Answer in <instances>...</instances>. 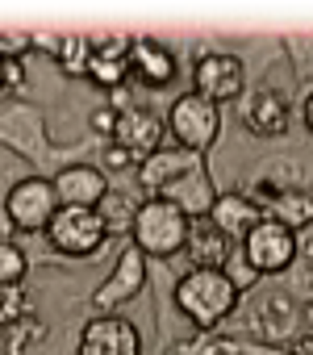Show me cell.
Listing matches in <instances>:
<instances>
[{"mask_svg": "<svg viewBox=\"0 0 313 355\" xmlns=\"http://www.w3.org/2000/svg\"><path fill=\"white\" fill-rule=\"evenodd\" d=\"M234 305H238V284L222 268H193L176 284V309L201 330L226 322L234 313Z\"/></svg>", "mask_w": 313, "mask_h": 355, "instance_id": "obj_1", "label": "cell"}, {"mask_svg": "<svg viewBox=\"0 0 313 355\" xmlns=\"http://www.w3.org/2000/svg\"><path fill=\"white\" fill-rule=\"evenodd\" d=\"M188 214L163 197H150L134 209V226H129V243L146 255V259H172L184 251L188 239Z\"/></svg>", "mask_w": 313, "mask_h": 355, "instance_id": "obj_2", "label": "cell"}, {"mask_svg": "<svg viewBox=\"0 0 313 355\" xmlns=\"http://www.w3.org/2000/svg\"><path fill=\"white\" fill-rule=\"evenodd\" d=\"M176 138L180 150H193V155H205L213 142H217V130H222V113L213 101L197 96V92H184L176 96V105L168 109V121H163Z\"/></svg>", "mask_w": 313, "mask_h": 355, "instance_id": "obj_3", "label": "cell"}, {"mask_svg": "<svg viewBox=\"0 0 313 355\" xmlns=\"http://www.w3.org/2000/svg\"><path fill=\"white\" fill-rule=\"evenodd\" d=\"M46 239H51V247L59 255L88 259L92 251H100V243L109 239V230H105V222H100L96 209H63L59 205V214L46 226Z\"/></svg>", "mask_w": 313, "mask_h": 355, "instance_id": "obj_4", "label": "cell"}, {"mask_svg": "<svg viewBox=\"0 0 313 355\" xmlns=\"http://www.w3.org/2000/svg\"><path fill=\"white\" fill-rule=\"evenodd\" d=\"M238 255L247 259V268H251L255 276L284 272V268L292 263V255H296V234H292L288 226H280V222L263 218V222H255V226L247 230V239H242V251H238Z\"/></svg>", "mask_w": 313, "mask_h": 355, "instance_id": "obj_5", "label": "cell"}, {"mask_svg": "<svg viewBox=\"0 0 313 355\" xmlns=\"http://www.w3.org/2000/svg\"><path fill=\"white\" fill-rule=\"evenodd\" d=\"M247 88V71H242V59L238 55H201L197 67H193V92L213 101V105H226V101H238Z\"/></svg>", "mask_w": 313, "mask_h": 355, "instance_id": "obj_6", "label": "cell"}, {"mask_svg": "<svg viewBox=\"0 0 313 355\" xmlns=\"http://www.w3.org/2000/svg\"><path fill=\"white\" fill-rule=\"evenodd\" d=\"M5 214L17 230H46L51 218L59 214V197H55V184L51 180H21L9 189L5 197Z\"/></svg>", "mask_w": 313, "mask_h": 355, "instance_id": "obj_7", "label": "cell"}, {"mask_svg": "<svg viewBox=\"0 0 313 355\" xmlns=\"http://www.w3.org/2000/svg\"><path fill=\"white\" fill-rule=\"evenodd\" d=\"M80 355H142V334L117 313H96L80 330Z\"/></svg>", "mask_w": 313, "mask_h": 355, "instance_id": "obj_8", "label": "cell"}, {"mask_svg": "<svg viewBox=\"0 0 313 355\" xmlns=\"http://www.w3.org/2000/svg\"><path fill=\"white\" fill-rule=\"evenodd\" d=\"M142 284H146V255L129 243V247L117 255L113 276L92 293V309H96V313H113L117 305H125L129 297H138V293H142Z\"/></svg>", "mask_w": 313, "mask_h": 355, "instance_id": "obj_9", "label": "cell"}, {"mask_svg": "<svg viewBox=\"0 0 313 355\" xmlns=\"http://www.w3.org/2000/svg\"><path fill=\"white\" fill-rule=\"evenodd\" d=\"M163 134H168L163 117L150 109H121L113 121V142L134 159H150L154 150H163Z\"/></svg>", "mask_w": 313, "mask_h": 355, "instance_id": "obj_10", "label": "cell"}, {"mask_svg": "<svg viewBox=\"0 0 313 355\" xmlns=\"http://www.w3.org/2000/svg\"><path fill=\"white\" fill-rule=\"evenodd\" d=\"M51 184H55V197H59L63 209H96L100 197L109 193L105 175H100L96 167H88V163H71V167H63Z\"/></svg>", "mask_w": 313, "mask_h": 355, "instance_id": "obj_11", "label": "cell"}, {"mask_svg": "<svg viewBox=\"0 0 313 355\" xmlns=\"http://www.w3.org/2000/svg\"><path fill=\"white\" fill-rule=\"evenodd\" d=\"M230 243H242L247 239V230L255 226V222H263V214H259V205L251 201V197H242V193H222V197H213V205H209V214H205Z\"/></svg>", "mask_w": 313, "mask_h": 355, "instance_id": "obj_12", "label": "cell"}, {"mask_svg": "<svg viewBox=\"0 0 313 355\" xmlns=\"http://www.w3.org/2000/svg\"><path fill=\"white\" fill-rule=\"evenodd\" d=\"M129 42H134V38H125V34H113V38L92 42L88 76H92L100 88H121V80L129 76Z\"/></svg>", "mask_w": 313, "mask_h": 355, "instance_id": "obj_13", "label": "cell"}, {"mask_svg": "<svg viewBox=\"0 0 313 355\" xmlns=\"http://www.w3.org/2000/svg\"><path fill=\"white\" fill-rule=\"evenodd\" d=\"M129 71L146 84V88H163L172 84L176 76V59L163 42H154V38H134L129 42Z\"/></svg>", "mask_w": 313, "mask_h": 355, "instance_id": "obj_14", "label": "cell"}, {"mask_svg": "<svg viewBox=\"0 0 313 355\" xmlns=\"http://www.w3.org/2000/svg\"><path fill=\"white\" fill-rule=\"evenodd\" d=\"M184 251L197 268H226L230 259V239L209 222V218H193L188 222V239H184Z\"/></svg>", "mask_w": 313, "mask_h": 355, "instance_id": "obj_15", "label": "cell"}, {"mask_svg": "<svg viewBox=\"0 0 313 355\" xmlns=\"http://www.w3.org/2000/svg\"><path fill=\"white\" fill-rule=\"evenodd\" d=\"M193 167H201V155H193V150H180V146H172V150H154L150 159H142V184L159 197L172 180H180L184 171H193Z\"/></svg>", "mask_w": 313, "mask_h": 355, "instance_id": "obj_16", "label": "cell"}, {"mask_svg": "<svg viewBox=\"0 0 313 355\" xmlns=\"http://www.w3.org/2000/svg\"><path fill=\"white\" fill-rule=\"evenodd\" d=\"M242 121H247V130H251V134H259V138H276V134H284V125H288L284 96H280V92H271V88H259V92L247 101Z\"/></svg>", "mask_w": 313, "mask_h": 355, "instance_id": "obj_17", "label": "cell"}, {"mask_svg": "<svg viewBox=\"0 0 313 355\" xmlns=\"http://www.w3.org/2000/svg\"><path fill=\"white\" fill-rule=\"evenodd\" d=\"M159 197H163V201H172V205H180L188 218H205V214H209V205H213V189H209V180H205V171H201V167L184 171L180 180H172Z\"/></svg>", "mask_w": 313, "mask_h": 355, "instance_id": "obj_18", "label": "cell"}, {"mask_svg": "<svg viewBox=\"0 0 313 355\" xmlns=\"http://www.w3.org/2000/svg\"><path fill=\"white\" fill-rule=\"evenodd\" d=\"M259 214L271 218V222H280V226H288V230L296 234V226L313 222V197H301V193H267V189H263Z\"/></svg>", "mask_w": 313, "mask_h": 355, "instance_id": "obj_19", "label": "cell"}, {"mask_svg": "<svg viewBox=\"0 0 313 355\" xmlns=\"http://www.w3.org/2000/svg\"><path fill=\"white\" fill-rule=\"evenodd\" d=\"M55 59H59L63 76L84 80V76H88V59H92V38H80V34H75V38H59Z\"/></svg>", "mask_w": 313, "mask_h": 355, "instance_id": "obj_20", "label": "cell"}, {"mask_svg": "<svg viewBox=\"0 0 313 355\" xmlns=\"http://www.w3.org/2000/svg\"><path fill=\"white\" fill-rule=\"evenodd\" d=\"M134 201L129 197H121V193H105L100 197V205H96V214H100V222H105V230L109 234H129V226H134Z\"/></svg>", "mask_w": 313, "mask_h": 355, "instance_id": "obj_21", "label": "cell"}, {"mask_svg": "<svg viewBox=\"0 0 313 355\" xmlns=\"http://www.w3.org/2000/svg\"><path fill=\"white\" fill-rule=\"evenodd\" d=\"M21 276H26V255L13 243H0V288L21 284Z\"/></svg>", "mask_w": 313, "mask_h": 355, "instance_id": "obj_22", "label": "cell"}, {"mask_svg": "<svg viewBox=\"0 0 313 355\" xmlns=\"http://www.w3.org/2000/svg\"><path fill=\"white\" fill-rule=\"evenodd\" d=\"M30 46H34L30 34H0V63L21 59V51H30Z\"/></svg>", "mask_w": 313, "mask_h": 355, "instance_id": "obj_23", "label": "cell"}, {"mask_svg": "<svg viewBox=\"0 0 313 355\" xmlns=\"http://www.w3.org/2000/svg\"><path fill=\"white\" fill-rule=\"evenodd\" d=\"M17 84H21V63H17V59L0 63V92H5V88H17Z\"/></svg>", "mask_w": 313, "mask_h": 355, "instance_id": "obj_24", "label": "cell"}, {"mask_svg": "<svg viewBox=\"0 0 313 355\" xmlns=\"http://www.w3.org/2000/svg\"><path fill=\"white\" fill-rule=\"evenodd\" d=\"M105 155H109V167H129V155H125L117 142H109V150H105Z\"/></svg>", "mask_w": 313, "mask_h": 355, "instance_id": "obj_25", "label": "cell"}, {"mask_svg": "<svg viewBox=\"0 0 313 355\" xmlns=\"http://www.w3.org/2000/svg\"><path fill=\"white\" fill-rule=\"evenodd\" d=\"M92 121H96V130H109V134H113V121H117V113H113V109H105V113L96 109V113H92Z\"/></svg>", "mask_w": 313, "mask_h": 355, "instance_id": "obj_26", "label": "cell"}, {"mask_svg": "<svg viewBox=\"0 0 313 355\" xmlns=\"http://www.w3.org/2000/svg\"><path fill=\"white\" fill-rule=\"evenodd\" d=\"M305 125L313 130V92H309V101H305Z\"/></svg>", "mask_w": 313, "mask_h": 355, "instance_id": "obj_27", "label": "cell"}]
</instances>
